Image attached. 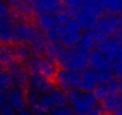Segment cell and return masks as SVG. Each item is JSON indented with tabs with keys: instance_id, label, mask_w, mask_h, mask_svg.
<instances>
[{
	"instance_id": "cell-1",
	"label": "cell",
	"mask_w": 122,
	"mask_h": 115,
	"mask_svg": "<svg viewBox=\"0 0 122 115\" xmlns=\"http://www.w3.org/2000/svg\"><path fill=\"white\" fill-rule=\"evenodd\" d=\"M120 23H121L120 15L104 12L101 17H98L97 23L95 25V29L92 30L95 36H96L97 44L99 42L109 38V37L115 36L117 34V31H118Z\"/></svg>"
},
{
	"instance_id": "cell-2",
	"label": "cell",
	"mask_w": 122,
	"mask_h": 115,
	"mask_svg": "<svg viewBox=\"0 0 122 115\" xmlns=\"http://www.w3.org/2000/svg\"><path fill=\"white\" fill-rule=\"evenodd\" d=\"M42 35H43L42 31L36 26V24H32L25 19L15 22L13 26L15 44H32Z\"/></svg>"
},
{
	"instance_id": "cell-3",
	"label": "cell",
	"mask_w": 122,
	"mask_h": 115,
	"mask_svg": "<svg viewBox=\"0 0 122 115\" xmlns=\"http://www.w3.org/2000/svg\"><path fill=\"white\" fill-rule=\"evenodd\" d=\"M81 25L80 23L71 17L70 21L62 25L61 28V37H60V44L65 48H73L77 47L81 36Z\"/></svg>"
},
{
	"instance_id": "cell-4",
	"label": "cell",
	"mask_w": 122,
	"mask_h": 115,
	"mask_svg": "<svg viewBox=\"0 0 122 115\" xmlns=\"http://www.w3.org/2000/svg\"><path fill=\"white\" fill-rule=\"evenodd\" d=\"M26 102L29 110L34 115H49L54 109L49 95H41L29 90L26 92Z\"/></svg>"
},
{
	"instance_id": "cell-5",
	"label": "cell",
	"mask_w": 122,
	"mask_h": 115,
	"mask_svg": "<svg viewBox=\"0 0 122 115\" xmlns=\"http://www.w3.org/2000/svg\"><path fill=\"white\" fill-rule=\"evenodd\" d=\"M80 77H81V72L67 70V68H59L57 73L54 77V83L59 89L64 91H70L79 88Z\"/></svg>"
},
{
	"instance_id": "cell-6",
	"label": "cell",
	"mask_w": 122,
	"mask_h": 115,
	"mask_svg": "<svg viewBox=\"0 0 122 115\" xmlns=\"http://www.w3.org/2000/svg\"><path fill=\"white\" fill-rule=\"evenodd\" d=\"M6 68L11 76L12 85L19 86V88H24L28 85V80L30 78V72L26 70L25 65L22 61L15 60L11 64L6 65Z\"/></svg>"
},
{
	"instance_id": "cell-7",
	"label": "cell",
	"mask_w": 122,
	"mask_h": 115,
	"mask_svg": "<svg viewBox=\"0 0 122 115\" xmlns=\"http://www.w3.org/2000/svg\"><path fill=\"white\" fill-rule=\"evenodd\" d=\"M98 104V99L93 95V92H83L79 95V97L71 103V108L74 115H87V113Z\"/></svg>"
},
{
	"instance_id": "cell-8",
	"label": "cell",
	"mask_w": 122,
	"mask_h": 115,
	"mask_svg": "<svg viewBox=\"0 0 122 115\" xmlns=\"http://www.w3.org/2000/svg\"><path fill=\"white\" fill-rule=\"evenodd\" d=\"M32 12L40 15H57L62 12L65 6L62 0H35L31 5Z\"/></svg>"
},
{
	"instance_id": "cell-9",
	"label": "cell",
	"mask_w": 122,
	"mask_h": 115,
	"mask_svg": "<svg viewBox=\"0 0 122 115\" xmlns=\"http://www.w3.org/2000/svg\"><path fill=\"white\" fill-rule=\"evenodd\" d=\"M26 86L30 91H35L41 95H49L55 89V83L51 79L37 73V74H30Z\"/></svg>"
},
{
	"instance_id": "cell-10",
	"label": "cell",
	"mask_w": 122,
	"mask_h": 115,
	"mask_svg": "<svg viewBox=\"0 0 122 115\" xmlns=\"http://www.w3.org/2000/svg\"><path fill=\"white\" fill-rule=\"evenodd\" d=\"M114 61L107 58L103 53L98 49H93L89 53V67L96 72L99 71H112L114 70Z\"/></svg>"
},
{
	"instance_id": "cell-11",
	"label": "cell",
	"mask_w": 122,
	"mask_h": 115,
	"mask_svg": "<svg viewBox=\"0 0 122 115\" xmlns=\"http://www.w3.org/2000/svg\"><path fill=\"white\" fill-rule=\"evenodd\" d=\"M7 103L16 111H20V110L28 109L26 94L24 92V89L12 85L7 90Z\"/></svg>"
},
{
	"instance_id": "cell-12",
	"label": "cell",
	"mask_w": 122,
	"mask_h": 115,
	"mask_svg": "<svg viewBox=\"0 0 122 115\" xmlns=\"http://www.w3.org/2000/svg\"><path fill=\"white\" fill-rule=\"evenodd\" d=\"M121 46H122V41L118 37L112 36V37H109V38L99 42L97 44L96 49H98L101 53H103L107 58H109L111 61L115 63Z\"/></svg>"
},
{
	"instance_id": "cell-13",
	"label": "cell",
	"mask_w": 122,
	"mask_h": 115,
	"mask_svg": "<svg viewBox=\"0 0 122 115\" xmlns=\"http://www.w3.org/2000/svg\"><path fill=\"white\" fill-rule=\"evenodd\" d=\"M98 85L97 80V72L93 71L92 68H85L81 72L80 77V84H79V90L83 92H92L95 88Z\"/></svg>"
},
{
	"instance_id": "cell-14",
	"label": "cell",
	"mask_w": 122,
	"mask_h": 115,
	"mask_svg": "<svg viewBox=\"0 0 122 115\" xmlns=\"http://www.w3.org/2000/svg\"><path fill=\"white\" fill-rule=\"evenodd\" d=\"M59 71V65L55 61V59H53L49 55H42L41 58V67H40V73L49 79L54 78L55 74Z\"/></svg>"
},
{
	"instance_id": "cell-15",
	"label": "cell",
	"mask_w": 122,
	"mask_h": 115,
	"mask_svg": "<svg viewBox=\"0 0 122 115\" xmlns=\"http://www.w3.org/2000/svg\"><path fill=\"white\" fill-rule=\"evenodd\" d=\"M13 26L15 22L11 19V17L0 19V43L1 44H9L13 42Z\"/></svg>"
},
{
	"instance_id": "cell-16",
	"label": "cell",
	"mask_w": 122,
	"mask_h": 115,
	"mask_svg": "<svg viewBox=\"0 0 122 115\" xmlns=\"http://www.w3.org/2000/svg\"><path fill=\"white\" fill-rule=\"evenodd\" d=\"M72 17L76 18V19L80 23L81 29L85 30V31H91V30H93V29H95V25H96V23H97V19H98V18L93 17L92 15L85 12V11L81 10V9H79L78 11H76L74 13H72Z\"/></svg>"
},
{
	"instance_id": "cell-17",
	"label": "cell",
	"mask_w": 122,
	"mask_h": 115,
	"mask_svg": "<svg viewBox=\"0 0 122 115\" xmlns=\"http://www.w3.org/2000/svg\"><path fill=\"white\" fill-rule=\"evenodd\" d=\"M35 24L42 32H48L49 30H51V29H54L55 26L59 25L57 19H56V15H40V16H36Z\"/></svg>"
},
{
	"instance_id": "cell-18",
	"label": "cell",
	"mask_w": 122,
	"mask_h": 115,
	"mask_svg": "<svg viewBox=\"0 0 122 115\" xmlns=\"http://www.w3.org/2000/svg\"><path fill=\"white\" fill-rule=\"evenodd\" d=\"M15 60H17L15 53V44L9 43L0 46V64L6 66Z\"/></svg>"
},
{
	"instance_id": "cell-19",
	"label": "cell",
	"mask_w": 122,
	"mask_h": 115,
	"mask_svg": "<svg viewBox=\"0 0 122 115\" xmlns=\"http://www.w3.org/2000/svg\"><path fill=\"white\" fill-rule=\"evenodd\" d=\"M78 47L81 48V49H85L87 52H91V50H93L95 47H97V40H96V36H95L92 30L85 31V32L81 34Z\"/></svg>"
},
{
	"instance_id": "cell-20",
	"label": "cell",
	"mask_w": 122,
	"mask_h": 115,
	"mask_svg": "<svg viewBox=\"0 0 122 115\" xmlns=\"http://www.w3.org/2000/svg\"><path fill=\"white\" fill-rule=\"evenodd\" d=\"M122 104V95L116 94V95H111L109 94L107 96V98L103 101V108L105 110V113H114L120 105Z\"/></svg>"
},
{
	"instance_id": "cell-21",
	"label": "cell",
	"mask_w": 122,
	"mask_h": 115,
	"mask_svg": "<svg viewBox=\"0 0 122 115\" xmlns=\"http://www.w3.org/2000/svg\"><path fill=\"white\" fill-rule=\"evenodd\" d=\"M49 98L54 105V108H59V107H65L68 104L67 101V95L64 90H61L59 88H55L50 94H49Z\"/></svg>"
},
{
	"instance_id": "cell-22",
	"label": "cell",
	"mask_w": 122,
	"mask_h": 115,
	"mask_svg": "<svg viewBox=\"0 0 122 115\" xmlns=\"http://www.w3.org/2000/svg\"><path fill=\"white\" fill-rule=\"evenodd\" d=\"M102 6L108 13H122V0H102Z\"/></svg>"
},
{
	"instance_id": "cell-23",
	"label": "cell",
	"mask_w": 122,
	"mask_h": 115,
	"mask_svg": "<svg viewBox=\"0 0 122 115\" xmlns=\"http://www.w3.org/2000/svg\"><path fill=\"white\" fill-rule=\"evenodd\" d=\"M15 53H16V59L22 63L25 61L31 55H34L30 44H15Z\"/></svg>"
},
{
	"instance_id": "cell-24",
	"label": "cell",
	"mask_w": 122,
	"mask_h": 115,
	"mask_svg": "<svg viewBox=\"0 0 122 115\" xmlns=\"http://www.w3.org/2000/svg\"><path fill=\"white\" fill-rule=\"evenodd\" d=\"M11 86H12L11 76L6 66L0 64V90H9Z\"/></svg>"
},
{
	"instance_id": "cell-25",
	"label": "cell",
	"mask_w": 122,
	"mask_h": 115,
	"mask_svg": "<svg viewBox=\"0 0 122 115\" xmlns=\"http://www.w3.org/2000/svg\"><path fill=\"white\" fill-rule=\"evenodd\" d=\"M92 92H93V95L96 96V98H97L98 101H102V102H103V101L107 98V96L109 95L108 85H107V84H98Z\"/></svg>"
},
{
	"instance_id": "cell-26",
	"label": "cell",
	"mask_w": 122,
	"mask_h": 115,
	"mask_svg": "<svg viewBox=\"0 0 122 115\" xmlns=\"http://www.w3.org/2000/svg\"><path fill=\"white\" fill-rule=\"evenodd\" d=\"M62 3H64V6L68 10L70 15H72L76 11H78L81 7V5H83L81 0H62Z\"/></svg>"
},
{
	"instance_id": "cell-27",
	"label": "cell",
	"mask_w": 122,
	"mask_h": 115,
	"mask_svg": "<svg viewBox=\"0 0 122 115\" xmlns=\"http://www.w3.org/2000/svg\"><path fill=\"white\" fill-rule=\"evenodd\" d=\"M111 79H114L112 71H99V72H97L98 84H108Z\"/></svg>"
},
{
	"instance_id": "cell-28",
	"label": "cell",
	"mask_w": 122,
	"mask_h": 115,
	"mask_svg": "<svg viewBox=\"0 0 122 115\" xmlns=\"http://www.w3.org/2000/svg\"><path fill=\"white\" fill-rule=\"evenodd\" d=\"M12 15V9L11 6L3 0L1 3H0V19H5V18H10Z\"/></svg>"
},
{
	"instance_id": "cell-29",
	"label": "cell",
	"mask_w": 122,
	"mask_h": 115,
	"mask_svg": "<svg viewBox=\"0 0 122 115\" xmlns=\"http://www.w3.org/2000/svg\"><path fill=\"white\" fill-rule=\"evenodd\" d=\"M49 115H74L72 111V108L68 105L65 107H59V108H54Z\"/></svg>"
},
{
	"instance_id": "cell-30",
	"label": "cell",
	"mask_w": 122,
	"mask_h": 115,
	"mask_svg": "<svg viewBox=\"0 0 122 115\" xmlns=\"http://www.w3.org/2000/svg\"><path fill=\"white\" fill-rule=\"evenodd\" d=\"M107 85H108V91H109V94H111V95H116V94H118L120 80H117V79H111Z\"/></svg>"
},
{
	"instance_id": "cell-31",
	"label": "cell",
	"mask_w": 122,
	"mask_h": 115,
	"mask_svg": "<svg viewBox=\"0 0 122 115\" xmlns=\"http://www.w3.org/2000/svg\"><path fill=\"white\" fill-rule=\"evenodd\" d=\"M0 115H17V111L9 103H5L0 105Z\"/></svg>"
},
{
	"instance_id": "cell-32",
	"label": "cell",
	"mask_w": 122,
	"mask_h": 115,
	"mask_svg": "<svg viewBox=\"0 0 122 115\" xmlns=\"http://www.w3.org/2000/svg\"><path fill=\"white\" fill-rule=\"evenodd\" d=\"M114 74L118 80H122V63L121 61H115L114 64Z\"/></svg>"
},
{
	"instance_id": "cell-33",
	"label": "cell",
	"mask_w": 122,
	"mask_h": 115,
	"mask_svg": "<svg viewBox=\"0 0 122 115\" xmlns=\"http://www.w3.org/2000/svg\"><path fill=\"white\" fill-rule=\"evenodd\" d=\"M87 115H105V110H104L103 105L98 103L87 113Z\"/></svg>"
},
{
	"instance_id": "cell-34",
	"label": "cell",
	"mask_w": 122,
	"mask_h": 115,
	"mask_svg": "<svg viewBox=\"0 0 122 115\" xmlns=\"http://www.w3.org/2000/svg\"><path fill=\"white\" fill-rule=\"evenodd\" d=\"M7 103V90H0V105Z\"/></svg>"
},
{
	"instance_id": "cell-35",
	"label": "cell",
	"mask_w": 122,
	"mask_h": 115,
	"mask_svg": "<svg viewBox=\"0 0 122 115\" xmlns=\"http://www.w3.org/2000/svg\"><path fill=\"white\" fill-rule=\"evenodd\" d=\"M116 37H118L121 41H122V17H121V23H120V28H118V31H117V34L115 35Z\"/></svg>"
},
{
	"instance_id": "cell-36",
	"label": "cell",
	"mask_w": 122,
	"mask_h": 115,
	"mask_svg": "<svg viewBox=\"0 0 122 115\" xmlns=\"http://www.w3.org/2000/svg\"><path fill=\"white\" fill-rule=\"evenodd\" d=\"M17 115H34L29 109H24V110H20V111H17Z\"/></svg>"
},
{
	"instance_id": "cell-37",
	"label": "cell",
	"mask_w": 122,
	"mask_h": 115,
	"mask_svg": "<svg viewBox=\"0 0 122 115\" xmlns=\"http://www.w3.org/2000/svg\"><path fill=\"white\" fill-rule=\"evenodd\" d=\"M83 4H87V3H96V4H102V0H81Z\"/></svg>"
},
{
	"instance_id": "cell-38",
	"label": "cell",
	"mask_w": 122,
	"mask_h": 115,
	"mask_svg": "<svg viewBox=\"0 0 122 115\" xmlns=\"http://www.w3.org/2000/svg\"><path fill=\"white\" fill-rule=\"evenodd\" d=\"M116 61H121L122 63V46L118 50V54H117V58H116Z\"/></svg>"
},
{
	"instance_id": "cell-39",
	"label": "cell",
	"mask_w": 122,
	"mask_h": 115,
	"mask_svg": "<svg viewBox=\"0 0 122 115\" xmlns=\"http://www.w3.org/2000/svg\"><path fill=\"white\" fill-rule=\"evenodd\" d=\"M112 115H122V104H121V105H120V107L112 113Z\"/></svg>"
},
{
	"instance_id": "cell-40",
	"label": "cell",
	"mask_w": 122,
	"mask_h": 115,
	"mask_svg": "<svg viewBox=\"0 0 122 115\" xmlns=\"http://www.w3.org/2000/svg\"><path fill=\"white\" fill-rule=\"evenodd\" d=\"M20 1H23L24 4H28V5H32V3L35 0H20Z\"/></svg>"
},
{
	"instance_id": "cell-41",
	"label": "cell",
	"mask_w": 122,
	"mask_h": 115,
	"mask_svg": "<svg viewBox=\"0 0 122 115\" xmlns=\"http://www.w3.org/2000/svg\"><path fill=\"white\" fill-rule=\"evenodd\" d=\"M118 94L122 95V80H120V85H118Z\"/></svg>"
},
{
	"instance_id": "cell-42",
	"label": "cell",
	"mask_w": 122,
	"mask_h": 115,
	"mask_svg": "<svg viewBox=\"0 0 122 115\" xmlns=\"http://www.w3.org/2000/svg\"><path fill=\"white\" fill-rule=\"evenodd\" d=\"M1 1H3V0H0V3H1Z\"/></svg>"
}]
</instances>
